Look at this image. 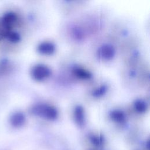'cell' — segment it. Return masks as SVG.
<instances>
[{"instance_id": "obj_9", "label": "cell", "mask_w": 150, "mask_h": 150, "mask_svg": "<svg viewBox=\"0 0 150 150\" xmlns=\"http://www.w3.org/2000/svg\"><path fill=\"white\" fill-rule=\"evenodd\" d=\"M2 18L6 21V22L12 28H13L18 19L16 14L13 12H6L5 14L4 15Z\"/></svg>"}, {"instance_id": "obj_13", "label": "cell", "mask_w": 150, "mask_h": 150, "mask_svg": "<svg viewBox=\"0 0 150 150\" xmlns=\"http://www.w3.org/2000/svg\"><path fill=\"white\" fill-rule=\"evenodd\" d=\"M91 142L96 146H100L104 142V138L103 137L97 135H91L90 136Z\"/></svg>"}, {"instance_id": "obj_3", "label": "cell", "mask_w": 150, "mask_h": 150, "mask_svg": "<svg viewBox=\"0 0 150 150\" xmlns=\"http://www.w3.org/2000/svg\"><path fill=\"white\" fill-rule=\"evenodd\" d=\"M97 56L103 59H110L115 54L114 47L110 44H104L97 50Z\"/></svg>"}, {"instance_id": "obj_8", "label": "cell", "mask_w": 150, "mask_h": 150, "mask_svg": "<svg viewBox=\"0 0 150 150\" xmlns=\"http://www.w3.org/2000/svg\"><path fill=\"white\" fill-rule=\"evenodd\" d=\"M110 116L113 121L119 123L124 122L126 120L125 112L120 110H112L110 112Z\"/></svg>"}, {"instance_id": "obj_1", "label": "cell", "mask_w": 150, "mask_h": 150, "mask_svg": "<svg viewBox=\"0 0 150 150\" xmlns=\"http://www.w3.org/2000/svg\"><path fill=\"white\" fill-rule=\"evenodd\" d=\"M32 114L48 120H54L57 117V111L52 105L45 104H37L30 108Z\"/></svg>"}, {"instance_id": "obj_2", "label": "cell", "mask_w": 150, "mask_h": 150, "mask_svg": "<svg viewBox=\"0 0 150 150\" xmlns=\"http://www.w3.org/2000/svg\"><path fill=\"white\" fill-rule=\"evenodd\" d=\"M50 69L46 65L38 64L35 66L32 69V75L33 77L38 80H40L49 76L50 74Z\"/></svg>"}, {"instance_id": "obj_7", "label": "cell", "mask_w": 150, "mask_h": 150, "mask_svg": "<svg viewBox=\"0 0 150 150\" xmlns=\"http://www.w3.org/2000/svg\"><path fill=\"white\" fill-rule=\"evenodd\" d=\"M54 45L50 42H43L40 43L38 46V50L43 53L50 54L54 51Z\"/></svg>"}, {"instance_id": "obj_14", "label": "cell", "mask_w": 150, "mask_h": 150, "mask_svg": "<svg viewBox=\"0 0 150 150\" xmlns=\"http://www.w3.org/2000/svg\"><path fill=\"white\" fill-rule=\"evenodd\" d=\"M107 90V87L105 85H102L99 87H97L92 91V95L95 97H99L104 94Z\"/></svg>"}, {"instance_id": "obj_12", "label": "cell", "mask_w": 150, "mask_h": 150, "mask_svg": "<svg viewBox=\"0 0 150 150\" xmlns=\"http://www.w3.org/2000/svg\"><path fill=\"white\" fill-rule=\"evenodd\" d=\"M6 39H8V40H9L11 42H18L21 39V36L19 34V33L15 32V31H13L11 30L8 35Z\"/></svg>"}, {"instance_id": "obj_5", "label": "cell", "mask_w": 150, "mask_h": 150, "mask_svg": "<svg viewBox=\"0 0 150 150\" xmlns=\"http://www.w3.org/2000/svg\"><path fill=\"white\" fill-rule=\"evenodd\" d=\"M25 121V115L21 112H16L13 113L11 118L10 122L12 125L15 127L22 126Z\"/></svg>"}, {"instance_id": "obj_10", "label": "cell", "mask_w": 150, "mask_h": 150, "mask_svg": "<svg viewBox=\"0 0 150 150\" xmlns=\"http://www.w3.org/2000/svg\"><path fill=\"white\" fill-rule=\"evenodd\" d=\"M73 71L77 76L82 79H89L91 77V73L89 71L81 67H75Z\"/></svg>"}, {"instance_id": "obj_11", "label": "cell", "mask_w": 150, "mask_h": 150, "mask_svg": "<svg viewBox=\"0 0 150 150\" xmlns=\"http://www.w3.org/2000/svg\"><path fill=\"white\" fill-rule=\"evenodd\" d=\"M135 108L139 112H142L146 111L147 109V104L145 101L141 99H137L134 103Z\"/></svg>"}, {"instance_id": "obj_4", "label": "cell", "mask_w": 150, "mask_h": 150, "mask_svg": "<svg viewBox=\"0 0 150 150\" xmlns=\"http://www.w3.org/2000/svg\"><path fill=\"white\" fill-rule=\"evenodd\" d=\"M74 117L76 122L77 125L81 127L84 125L85 119L83 107L80 105H77L75 107L74 110Z\"/></svg>"}, {"instance_id": "obj_6", "label": "cell", "mask_w": 150, "mask_h": 150, "mask_svg": "<svg viewBox=\"0 0 150 150\" xmlns=\"http://www.w3.org/2000/svg\"><path fill=\"white\" fill-rule=\"evenodd\" d=\"M12 30V28L9 25L2 17L0 18V40L6 38L8 33Z\"/></svg>"}]
</instances>
